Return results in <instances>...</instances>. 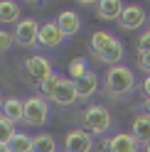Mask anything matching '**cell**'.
<instances>
[{"label":"cell","mask_w":150,"mask_h":152,"mask_svg":"<svg viewBox=\"0 0 150 152\" xmlns=\"http://www.w3.org/2000/svg\"><path fill=\"white\" fill-rule=\"evenodd\" d=\"M91 52L99 61H104L108 66H118L121 59H123V44L116 34H111L106 30H96L91 34Z\"/></svg>","instance_id":"1"},{"label":"cell","mask_w":150,"mask_h":152,"mask_svg":"<svg viewBox=\"0 0 150 152\" xmlns=\"http://www.w3.org/2000/svg\"><path fill=\"white\" fill-rule=\"evenodd\" d=\"M135 86V76L128 66L118 64V66H108L104 74V91L108 96H126Z\"/></svg>","instance_id":"2"},{"label":"cell","mask_w":150,"mask_h":152,"mask_svg":"<svg viewBox=\"0 0 150 152\" xmlns=\"http://www.w3.org/2000/svg\"><path fill=\"white\" fill-rule=\"evenodd\" d=\"M111 113L104 106H89L84 110V125L91 135H104V132L111 128Z\"/></svg>","instance_id":"3"},{"label":"cell","mask_w":150,"mask_h":152,"mask_svg":"<svg viewBox=\"0 0 150 152\" xmlns=\"http://www.w3.org/2000/svg\"><path fill=\"white\" fill-rule=\"evenodd\" d=\"M47 115H49V103L44 101L42 93L30 96L25 101V123L27 125H44Z\"/></svg>","instance_id":"4"},{"label":"cell","mask_w":150,"mask_h":152,"mask_svg":"<svg viewBox=\"0 0 150 152\" xmlns=\"http://www.w3.org/2000/svg\"><path fill=\"white\" fill-rule=\"evenodd\" d=\"M25 74L30 76L35 83H42L44 79H49L54 74L52 71V61L47 59V56H42V54H32V56L25 59Z\"/></svg>","instance_id":"5"},{"label":"cell","mask_w":150,"mask_h":152,"mask_svg":"<svg viewBox=\"0 0 150 152\" xmlns=\"http://www.w3.org/2000/svg\"><path fill=\"white\" fill-rule=\"evenodd\" d=\"M15 42L25 44V47L40 44V22L32 20V17H22V20L15 25Z\"/></svg>","instance_id":"6"},{"label":"cell","mask_w":150,"mask_h":152,"mask_svg":"<svg viewBox=\"0 0 150 152\" xmlns=\"http://www.w3.org/2000/svg\"><path fill=\"white\" fill-rule=\"evenodd\" d=\"M91 147H93V137L84 128L69 130L64 137V152H91Z\"/></svg>","instance_id":"7"},{"label":"cell","mask_w":150,"mask_h":152,"mask_svg":"<svg viewBox=\"0 0 150 152\" xmlns=\"http://www.w3.org/2000/svg\"><path fill=\"white\" fill-rule=\"evenodd\" d=\"M145 22H148V15H145V10L140 5H128L123 10V15H121V20H118V25L123 27L126 32H135Z\"/></svg>","instance_id":"8"},{"label":"cell","mask_w":150,"mask_h":152,"mask_svg":"<svg viewBox=\"0 0 150 152\" xmlns=\"http://www.w3.org/2000/svg\"><path fill=\"white\" fill-rule=\"evenodd\" d=\"M62 42H64V32L59 30L57 20L40 22V44H42V47H49V49H54V47H59Z\"/></svg>","instance_id":"9"},{"label":"cell","mask_w":150,"mask_h":152,"mask_svg":"<svg viewBox=\"0 0 150 152\" xmlns=\"http://www.w3.org/2000/svg\"><path fill=\"white\" fill-rule=\"evenodd\" d=\"M106 150L108 152H138L140 150V142L130 135V132H116V135L108 140Z\"/></svg>","instance_id":"10"},{"label":"cell","mask_w":150,"mask_h":152,"mask_svg":"<svg viewBox=\"0 0 150 152\" xmlns=\"http://www.w3.org/2000/svg\"><path fill=\"white\" fill-rule=\"evenodd\" d=\"M130 135H133L140 145H150V115L143 110L133 118V128H130Z\"/></svg>","instance_id":"11"},{"label":"cell","mask_w":150,"mask_h":152,"mask_svg":"<svg viewBox=\"0 0 150 152\" xmlns=\"http://www.w3.org/2000/svg\"><path fill=\"white\" fill-rule=\"evenodd\" d=\"M52 101L57 103V106H71V103H76L79 101L76 83H74L71 79H62V83H59V88H57V93H54Z\"/></svg>","instance_id":"12"},{"label":"cell","mask_w":150,"mask_h":152,"mask_svg":"<svg viewBox=\"0 0 150 152\" xmlns=\"http://www.w3.org/2000/svg\"><path fill=\"white\" fill-rule=\"evenodd\" d=\"M57 25H59V30L64 32V37H74L81 30V17L74 10H62L57 15Z\"/></svg>","instance_id":"13"},{"label":"cell","mask_w":150,"mask_h":152,"mask_svg":"<svg viewBox=\"0 0 150 152\" xmlns=\"http://www.w3.org/2000/svg\"><path fill=\"white\" fill-rule=\"evenodd\" d=\"M126 5L121 3V0H101V3H96V15L101 17V20H121V15H123Z\"/></svg>","instance_id":"14"},{"label":"cell","mask_w":150,"mask_h":152,"mask_svg":"<svg viewBox=\"0 0 150 152\" xmlns=\"http://www.w3.org/2000/svg\"><path fill=\"white\" fill-rule=\"evenodd\" d=\"M3 115L12 123H25V101L20 98H7L3 103Z\"/></svg>","instance_id":"15"},{"label":"cell","mask_w":150,"mask_h":152,"mask_svg":"<svg viewBox=\"0 0 150 152\" xmlns=\"http://www.w3.org/2000/svg\"><path fill=\"white\" fill-rule=\"evenodd\" d=\"M74 83H76V93H79V98H91L93 93L99 91V76L93 74V71H89L84 79L74 81Z\"/></svg>","instance_id":"16"},{"label":"cell","mask_w":150,"mask_h":152,"mask_svg":"<svg viewBox=\"0 0 150 152\" xmlns=\"http://www.w3.org/2000/svg\"><path fill=\"white\" fill-rule=\"evenodd\" d=\"M0 22H20V5L3 0L0 3Z\"/></svg>","instance_id":"17"},{"label":"cell","mask_w":150,"mask_h":152,"mask_svg":"<svg viewBox=\"0 0 150 152\" xmlns=\"http://www.w3.org/2000/svg\"><path fill=\"white\" fill-rule=\"evenodd\" d=\"M7 145H10V152H32L35 137H30L27 132H17V135L7 142Z\"/></svg>","instance_id":"18"},{"label":"cell","mask_w":150,"mask_h":152,"mask_svg":"<svg viewBox=\"0 0 150 152\" xmlns=\"http://www.w3.org/2000/svg\"><path fill=\"white\" fill-rule=\"evenodd\" d=\"M32 152H57V142L49 132H40L35 137V145H32Z\"/></svg>","instance_id":"19"},{"label":"cell","mask_w":150,"mask_h":152,"mask_svg":"<svg viewBox=\"0 0 150 152\" xmlns=\"http://www.w3.org/2000/svg\"><path fill=\"white\" fill-rule=\"evenodd\" d=\"M62 79H64V76H59V74H52L49 79H44V81L40 83V93H42L44 98H54V93H57V88H59Z\"/></svg>","instance_id":"20"},{"label":"cell","mask_w":150,"mask_h":152,"mask_svg":"<svg viewBox=\"0 0 150 152\" xmlns=\"http://www.w3.org/2000/svg\"><path fill=\"white\" fill-rule=\"evenodd\" d=\"M91 69H89V64H86V59L84 56H79V59H74L71 64H69V79L71 81H79V79H84Z\"/></svg>","instance_id":"21"},{"label":"cell","mask_w":150,"mask_h":152,"mask_svg":"<svg viewBox=\"0 0 150 152\" xmlns=\"http://www.w3.org/2000/svg\"><path fill=\"white\" fill-rule=\"evenodd\" d=\"M15 135H17L15 123H12V120H7L3 113H0V142H5V145H7V142H10Z\"/></svg>","instance_id":"22"},{"label":"cell","mask_w":150,"mask_h":152,"mask_svg":"<svg viewBox=\"0 0 150 152\" xmlns=\"http://www.w3.org/2000/svg\"><path fill=\"white\" fill-rule=\"evenodd\" d=\"M12 42H15V34H10L7 30H0V54L10 49V47H12Z\"/></svg>","instance_id":"23"},{"label":"cell","mask_w":150,"mask_h":152,"mask_svg":"<svg viewBox=\"0 0 150 152\" xmlns=\"http://www.w3.org/2000/svg\"><path fill=\"white\" fill-rule=\"evenodd\" d=\"M138 54H150V30L138 37Z\"/></svg>","instance_id":"24"},{"label":"cell","mask_w":150,"mask_h":152,"mask_svg":"<svg viewBox=\"0 0 150 152\" xmlns=\"http://www.w3.org/2000/svg\"><path fill=\"white\" fill-rule=\"evenodd\" d=\"M138 66L145 71V76H150V54H138Z\"/></svg>","instance_id":"25"},{"label":"cell","mask_w":150,"mask_h":152,"mask_svg":"<svg viewBox=\"0 0 150 152\" xmlns=\"http://www.w3.org/2000/svg\"><path fill=\"white\" fill-rule=\"evenodd\" d=\"M143 93H145V98L150 101V76H145V81H143Z\"/></svg>","instance_id":"26"},{"label":"cell","mask_w":150,"mask_h":152,"mask_svg":"<svg viewBox=\"0 0 150 152\" xmlns=\"http://www.w3.org/2000/svg\"><path fill=\"white\" fill-rule=\"evenodd\" d=\"M0 152H10V145H5V142H0Z\"/></svg>","instance_id":"27"},{"label":"cell","mask_w":150,"mask_h":152,"mask_svg":"<svg viewBox=\"0 0 150 152\" xmlns=\"http://www.w3.org/2000/svg\"><path fill=\"white\" fill-rule=\"evenodd\" d=\"M145 113L150 115V101H145Z\"/></svg>","instance_id":"28"},{"label":"cell","mask_w":150,"mask_h":152,"mask_svg":"<svg viewBox=\"0 0 150 152\" xmlns=\"http://www.w3.org/2000/svg\"><path fill=\"white\" fill-rule=\"evenodd\" d=\"M3 103H5V101H3V96H0V110H3Z\"/></svg>","instance_id":"29"},{"label":"cell","mask_w":150,"mask_h":152,"mask_svg":"<svg viewBox=\"0 0 150 152\" xmlns=\"http://www.w3.org/2000/svg\"><path fill=\"white\" fill-rule=\"evenodd\" d=\"M145 152H150V145H148V147H145Z\"/></svg>","instance_id":"30"},{"label":"cell","mask_w":150,"mask_h":152,"mask_svg":"<svg viewBox=\"0 0 150 152\" xmlns=\"http://www.w3.org/2000/svg\"><path fill=\"white\" fill-rule=\"evenodd\" d=\"M148 30H150V20H148Z\"/></svg>","instance_id":"31"},{"label":"cell","mask_w":150,"mask_h":152,"mask_svg":"<svg viewBox=\"0 0 150 152\" xmlns=\"http://www.w3.org/2000/svg\"><path fill=\"white\" fill-rule=\"evenodd\" d=\"M57 152H64V150H57Z\"/></svg>","instance_id":"32"}]
</instances>
